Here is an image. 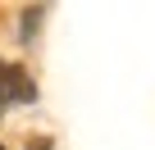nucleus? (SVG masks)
Returning <instances> with one entry per match:
<instances>
[{
  "mask_svg": "<svg viewBox=\"0 0 155 150\" xmlns=\"http://www.w3.org/2000/svg\"><path fill=\"white\" fill-rule=\"evenodd\" d=\"M37 96V87H32V78H28V68L23 64H0V100H32Z\"/></svg>",
  "mask_w": 155,
  "mask_h": 150,
  "instance_id": "f257e3e1",
  "label": "nucleus"
},
{
  "mask_svg": "<svg viewBox=\"0 0 155 150\" xmlns=\"http://www.w3.org/2000/svg\"><path fill=\"white\" fill-rule=\"evenodd\" d=\"M37 23H41V9H28V18H23V37H32Z\"/></svg>",
  "mask_w": 155,
  "mask_h": 150,
  "instance_id": "f03ea898",
  "label": "nucleus"
},
{
  "mask_svg": "<svg viewBox=\"0 0 155 150\" xmlns=\"http://www.w3.org/2000/svg\"><path fill=\"white\" fill-rule=\"evenodd\" d=\"M28 150H50V141H46V136H32V141H28Z\"/></svg>",
  "mask_w": 155,
  "mask_h": 150,
  "instance_id": "7ed1b4c3",
  "label": "nucleus"
},
{
  "mask_svg": "<svg viewBox=\"0 0 155 150\" xmlns=\"http://www.w3.org/2000/svg\"><path fill=\"white\" fill-rule=\"evenodd\" d=\"M0 150H5V145H0Z\"/></svg>",
  "mask_w": 155,
  "mask_h": 150,
  "instance_id": "20e7f679",
  "label": "nucleus"
}]
</instances>
